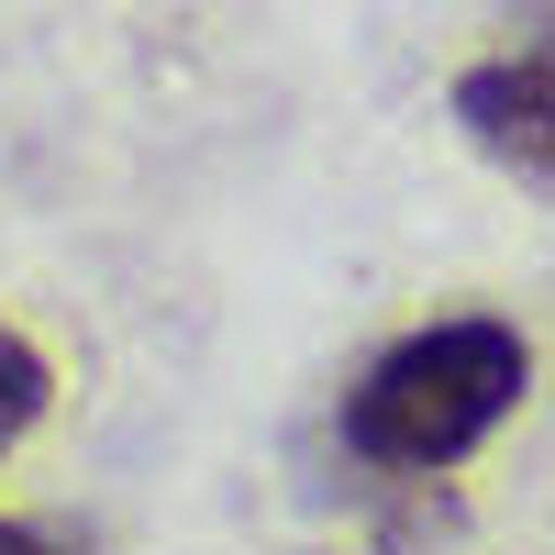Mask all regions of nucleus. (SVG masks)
I'll use <instances>...</instances> for the list:
<instances>
[{
    "mask_svg": "<svg viewBox=\"0 0 555 555\" xmlns=\"http://www.w3.org/2000/svg\"><path fill=\"white\" fill-rule=\"evenodd\" d=\"M533 389V345L489 311H455V322H423L400 334L366 378L345 389V444L389 478H434L455 455H478L500 423L522 411Z\"/></svg>",
    "mask_w": 555,
    "mask_h": 555,
    "instance_id": "f257e3e1",
    "label": "nucleus"
},
{
    "mask_svg": "<svg viewBox=\"0 0 555 555\" xmlns=\"http://www.w3.org/2000/svg\"><path fill=\"white\" fill-rule=\"evenodd\" d=\"M455 122L489 167H512L522 190H555V56L522 44V56H489L455 78Z\"/></svg>",
    "mask_w": 555,
    "mask_h": 555,
    "instance_id": "f03ea898",
    "label": "nucleus"
},
{
    "mask_svg": "<svg viewBox=\"0 0 555 555\" xmlns=\"http://www.w3.org/2000/svg\"><path fill=\"white\" fill-rule=\"evenodd\" d=\"M44 400H56V378H44V356L0 322V455H12L34 423H44Z\"/></svg>",
    "mask_w": 555,
    "mask_h": 555,
    "instance_id": "7ed1b4c3",
    "label": "nucleus"
},
{
    "mask_svg": "<svg viewBox=\"0 0 555 555\" xmlns=\"http://www.w3.org/2000/svg\"><path fill=\"white\" fill-rule=\"evenodd\" d=\"M0 555H67L56 533H34V522H0Z\"/></svg>",
    "mask_w": 555,
    "mask_h": 555,
    "instance_id": "20e7f679",
    "label": "nucleus"
},
{
    "mask_svg": "<svg viewBox=\"0 0 555 555\" xmlns=\"http://www.w3.org/2000/svg\"><path fill=\"white\" fill-rule=\"evenodd\" d=\"M522 23H533V44L555 56V0H522Z\"/></svg>",
    "mask_w": 555,
    "mask_h": 555,
    "instance_id": "39448f33",
    "label": "nucleus"
}]
</instances>
